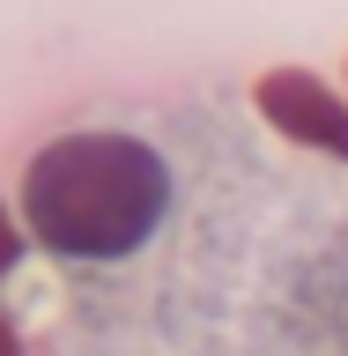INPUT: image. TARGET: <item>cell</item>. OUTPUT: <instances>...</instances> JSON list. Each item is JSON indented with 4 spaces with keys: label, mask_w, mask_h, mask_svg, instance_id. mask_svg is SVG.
<instances>
[{
    "label": "cell",
    "mask_w": 348,
    "mask_h": 356,
    "mask_svg": "<svg viewBox=\"0 0 348 356\" xmlns=\"http://www.w3.org/2000/svg\"><path fill=\"white\" fill-rule=\"evenodd\" d=\"M22 208L30 230L67 260L133 252L163 216V156L126 134H67L30 163Z\"/></svg>",
    "instance_id": "6da1fadb"
},
{
    "label": "cell",
    "mask_w": 348,
    "mask_h": 356,
    "mask_svg": "<svg viewBox=\"0 0 348 356\" xmlns=\"http://www.w3.org/2000/svg\"><path fill=\"white\" fill-rule=\"evenodd\" d=\"M260 111L289 134V141H311V149H326V156H348V104L326 82L297 74V67H282V74L260 82Z\"/></svg>",
    "instance_id": "7a4b0ae2"
},
{
    "label": "cell",
    "mask_w": 348,
    "mask_h": 356,
    "mask_svg": "<svg viewBox=\"0 0 348 356\" xmlns=\"http://www.w3.org/2000/svg\"><path fill=\"white\" fill-rule=\"evenodd\" d=\"M8 260H15V245H8V222H0V267H8Z\"/></svg>",
    "instance_id": "3957f363"
}]
</instances>
